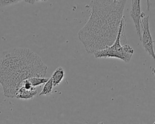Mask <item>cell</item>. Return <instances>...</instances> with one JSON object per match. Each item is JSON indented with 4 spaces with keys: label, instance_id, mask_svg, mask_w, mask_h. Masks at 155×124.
I'll return each mask as SVG.
<instances>
[{
    "label": "cell",
    "instance_id": "4",
    "mask_svg": "<svg viewBox=\"0 0 155 124\" xmlns=\"http://www.w3.org/2000/svg\"><path fill=\"white\" fill-rule=\"evenodd\" d=\"M140 26L142 29L141 39L142 45L146 52L153 58L155 62V52L154 50V41L153 40L149 27V16H147L144 12L141 13Z\"/></svg>",
    "mask_w": 155,
    "mask_h": 124
},
{
    "label": "cell",
    "instance_id": "8",
    "mask_svg": "<svg viewBox=\"0 0 155 124\" xmlns=\"http://www.w3.org/2000/svg\"><path fill=\"white\" fill-rule=\"evenodd\" d=\"M53 80H52V79L50 77V78H49L48 81L44 83V86L39 95V96H49V95H50L53 91Z\"/></svg>",
    "mask_w": 155,
    "mask_h": 124
},
{
    "label": "cell",
    "instance_id": "7",
    "mask_svg": "<svg viewBox=\"0 0 155 124\" xmlns=\"http://www.w3.org/2000/svg\"><path fill=\"white\" fill-rule=\"evenodd\" d=\"M65 76L64 70L59 67L57 68L52 74L51 78L53 80V86H56L60 84V83L62 81Z\"/></svg>",
    "mask_w": 155,
    "mask_h": 124
},
{
    "label": "cell",
    "instance_id": "2",
    "mask_svg": "<svg viewBox=\"0 0 155 124\" xmlns=\"http://www.w3.org/2000/svg\"><path fill=\"white\" fill-rule=\"evenodd\" d=\"M48 69L38 54L27 48H12L0 56V83L3 94L15 96L22 82L32 77H44Z\"/></svg>",
    "mask_w": 155,
    "mask_h": 124
},
{
    "label": "cell",
    "instance_id": "5",
    "mask_svg": "<svg viewBox=\"0 0 155 124\" xmlns=\"http://www.w3.org/2000/svg\"><path fill=\"white\" fill-rule=\"evenodd\" d=\"M141 8H140V0H132L131 7L130 10V16L134 22L136 33L141 39V29H140V21H141Z\"/></svg>",
    "mask_w": 155,
    "mask_h": 124
},
{
    "label": "cell",
    "instance_id": "6",
    "mask_svg": "<svg viewBox=\"0 0 155 124\" xmlns=\"http://www.w3.org/2000/svg\"><path fill=\"white\" fill-rule=\"evenodd\" d=\"M36 94L37 90L36 86L27 88L21 85L16 91L15 97L20 100H29L32 99Z\"/></svg>",
    "mask_w": 155,
    "mask_h": 124
},
{
    "label": "cell",
    "instance_id": "10",
    "mask_svg": "<svg viewBox=\"0 0 155 124\" xmlns=\"http://www.w3.org/2000/svg\"><path fill=\"white\" fill-rule=\"evenodd\" d=\"M21 1L24 0H0V7L16 4Z\"/></svg>",
    "mask_w": 155,
    "mask_h": 124
},
{
    "label": "cell",
    "instance_id": "3",
    "mask_svg": "<svg viewBox=\"0 0 155 124\" xmlns=\"http://www.w3.org/2000/svg\"><path fill=\"white\" fill-rule=\"evenodd\" d=\"M125 18H122L118 34L116 39L110 46L98 50L93 54L96 58H117L125 63H128L134 53L133 48L127 44L125 34Z\"/></svg>",
    "mask_w": 155,
    "mask_h": 124
},
{
    "label": "cell",
    "instance_id": "1",
    "mask_svg": "<svg viewBox=\"0 0 155 124\" xmlns=\"http://www.w3.org/2000/svg\"><path fill=\"white\" fill-rule=\"evenodd\" d=\"M127 1L90 0L89 19L78 33L88 54H93L113 44Z\"/></svg>",
    "mask_w": 155,
    "mask_h": 124
},
{
    "label": "cell",
    "instance_id": "12",
    "mask_svg": "<svg viewBox=\"0 0 155 124\" xmlns=\"http://www.w3.org/2000/svg\"><path fill=\"white\" fill-rule=\"evenodd\" d=\"M151 69L152 73H153V74H154V77H155V68H153V67H151Z\"/></svg>",
    "mask_w": 155,
    "mask_h": 124
},
{
    "label": "cell",
    "instance_id": "9",
    "mask_svg": "<svg viewBox=\"0 0 155 124\" xmlns=\"http://www.w3.org/2000/svg\"><path fill=\"white\" fill-rule=\"evenodd\" d=\"M49 78H46L44 77H32L28 79L29 82L33 86H37L42 84H44L48 81Z\"/></svg>",
    "mask_w": 155,
    "mask_h": 124
},
{
    "label": "cell",
    "instance_id": "11",
    "mask_svg": "<svg viewBox=\"0 0 155 124\" xmlns=\"http://www.w3.org/2000/svg\"><path fill=\"white\" fill-rule=\"evenodd\" d=\"M147 1V10L148 11L150 10V7H151V2H150V0H146Z\"/></svg>",
    "mask_w": 155,
    "mask_h": 124
},
{
    "label": "cell",
    "instance_id": "13",
    "mask_svg": "<svg viewBox=\"0 0 155 124\" xmlns=\"http://www.w3.org/2000/svg\"><path fill=\"white\" fill-rule=\"evenodd\" d=\"M35 2H37V1H47V0H35Z\"/></svg>",
    "mask_w": 155,
    "mask_h": 124
},
{
    "label": "cell",
    "instance_id": "14",
    "mask_svg": "<svg viewBox=\"0 0 155 124\" xmlns=\"http://www.w3.org/2000/svg\"><path fill=\"white\" fill-rule=\"evenodd\" d=\"M116 1H118V0H116Z\"/></svg>",
    "mask_w": 155,
    "mask_h": 124
}]
</instances>
